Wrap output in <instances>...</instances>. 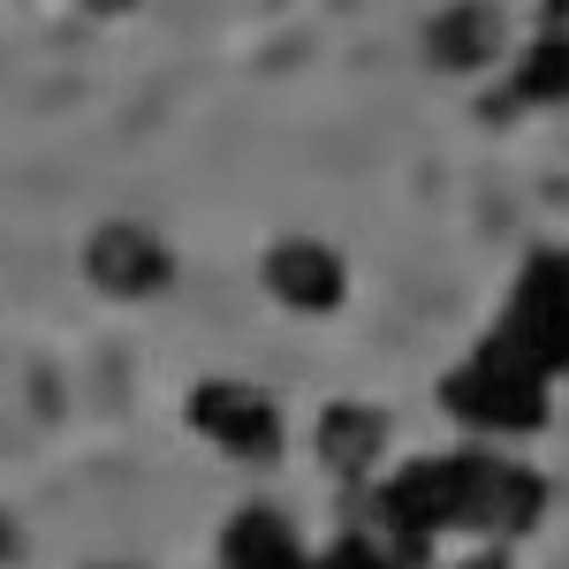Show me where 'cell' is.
Listing matches in <instances>:
<instances>
[{
    "label": "cell",
    "mask_w": 569,
    "mask_h": 569,
    "mask_svg": "<svg viewBox=\"0 0 569 569\" xmlns=\"http://www.w3.org/2000/svg\"><path fill=\"white\" fill-rule=\"evenodd\" d=\"M84 281L114 305H152L176 289V251L144 220H99L84 236Z\"/></svg>",
    "instance_id": "obj_5"
},
{
    "label": "cell",
    "mask_w": 569,
    "mask_h": 569,
    "mask_svg": "<svg viewBox=\"0 0 569 569\" xmlns=\"http://www.w3.org/2000/svg\"><path fill=\"white\" fill-rule=\"evenodd\" d=\"M448 569H509V555L501 547H479V555H463V562H448Z\"/></svg>",
    "instance_id": "obj_12"
},
{
    "label": "cell",
    "mask_w": 569,
    "mask_h": 569,
    "mask_svg": "<svg viewBox=\"0 0 569 569\" xmlns=\"http://www.w3.org/2000/svg\"><path fill=\"white\" fill-rule=\"evenodd\" d=\"M259 281H266V297L281 311H297V319H327V311H342V297H350V266H342L335 243H319V236L273 243L259 259Z\"/></svg>",
    "instance_id": "obj_6"
},
{
    "label": "cell",
    "mask_w": 569,
    "mask_h": 569,
    "mask_svg": "<svg viewBox=\"0 0 569 569\" xmlns=\"http://www.w3.org/2000/svg\"><path fill=\"white\" fill-rule=\"evenodd\" d=\"M372 517H380V539L418 569L440 531H486V539H525V531H539V517H547V479L531 463H517V456H486V448L418 456L388 486H372Z\"/></svg>",
    "instance_id": "obj_1"
},
{
    "label": "cell",
    "mask_w": 569,
    "mask_h": 569,
    "mask_svg": "<svg viewBox=\"0 0 569 569\" xmlns=\"http://www.w3.org/2000/svg\"><path fill=\"white\" fill-rule=\"evenodd\" d=\"M486 342H501L509 357H525L531 372L562 380L569 372V251H531Z\"/></svg>",
    "instance_id": "obj_3"
},
{
    "label": "cell",
    "mask_w": 569,
    "mask_h": 569,
    "mask_svg": "<svg viewBox=\"0 0 569 569\" xmlns=\"http://www.w3.org/2000/svg\"><path fill=\"white\" fill-rule=\"evenodd\" d=\"M16 547H23V539H16V531H8V525H0V555H16Z\"/></svg>",
    "instance_id": "obj_15"
},
{
    "label": "cell",
    "mask_w": 569,
    "mask_h": 569,
    "mask_svg": "<svg viewBox=\"0 0 569 569\" xmlns=\"http://www.w3.org/2000/svg\"><path fill=\"white\" fill-rule=\"evenodd\" d=\"M91 16H114V8H130V0H84Z\"/></svg>",
    "instance_id": "obj_14"
},
{
    "label": "cell",
    "mask_w": 569,
    "mask_h": 569,
    "mask_svg": "<svg viewBox=\"0 0 569 569\" xmlns=\"http://www.w3.org/2000/svg\"><path fill=\"white\" fill-rule=\"evenodd\" d=\"M380 456H388V410H372V402H327L319 410V463L342 486H372Z\"/></svg>",
    "instance_id": "obj_8"
},
{
    "label": "cell",
    "mask_w": 569,
    "mask_h": 569,
    "mask_svg": "<svg viewBox=\"0 0 569 569\" xmlns=\"http://www.w3.org/2000/svg\"><path fill=\"white\" fill-rule=\"evenodd\" d=\"M547 23H555V31H569V0H547Z\"/></svg>",
    "instance_id": "obj_13"
},
{
    "label": "cell",
    "mask_w": 569,
    "mask_h": 569,
    "mask_svg": "<svg viewBox=\"0 0 569 569\" xmlns=\"http://www.w3.org/2000/svg\"><path fill=\"white\" fill-rule=\"evenodd\" d=\"M501 46H509V23H501L493 0H448L433 23H426V61L448 69V77H479V69H493Z\"/></svg>",
    "instance_id": "obj_7"
},
{
    "label": "cell",
    "mask_w": 569,
    "mask_h": 569,
    "mask_svg": "<svg viewBox=\"0 0 569 569\" xmlns=\"http://www.w3.org/2000/svg\"><path fill=\"white\" fill-rule=\"evenodd\" d=\"M509 107H569V31H539L509 77Z\"/></svg>",
    "instance_id": "obj_10"
},
{
    "label": "cell",
    "mask_w": 569,
    "mask_h": 569,
    "mask_svg": "<svg viewBox=\"0 0 569 569\" xmlns=\"http://www.w3.org/2000/svg\"><path fill=\"white\" fill-rule=\"evenodd\" d=\"M182 418H190L198 440H213L228 463H273L281 456V410L251 380H198Z\"/></svg>",
    "instance_id": "obj_4"
},
{
    "label": "cell",
    "mask_w": 569,
    "mask_h": 569,
    "mask_svg": "<svg viewBox=\"0 0 569 569\" xmlns=\"http://www.w3.org/2000/svg\"><path fill=\"white\" fill-rule=\"evenodd\" d=\"M311 569H410L395 555L388 539H372V531H350V539H335L327 555H311Z\"/></svg>",
    "instance_id": "obj_11"
},
{
    "label": "cell",
    "mask_w": 569,
    "mask_h": 569,
    "mask_svg": "<svg viewBox=\"0 0 569 569\" xmlns=\"http://www.w3.org/2000/svg\"><path fill=\"white\" fill-rule=\"evenodd\" d=\"M440 410L486 440H531L555 418V380L531 372L525 357H509L501 342H479L463 365L440 372Z\"/></svg>",
    "instance_id": "obj_2"
},
{
    "label": "cell",
    "mask_w": 569,
    "mask_h": 569,
    "mask_svg": "<svg viewBox=\"0 0 569 569\" xmlns=\"http://www.w3.org/2000/svg\"><path fill=\"white\" fill-rule=\"evenodd\" d=\"M220 569H311V555L281 509H236L220 531Z\"/></svg>",
    "instance_id": "obj_9"
},
{
    "label": "cell",
    "mask_w": 569,
    "mask_h": 569,
    "mask_svg": "<svg viewBox=\"0 0 569 569\" xmlns=\"http://www.w3.org/2000/svg\"><path fill=\"white\" fill-rule=\"evenodd\" d=\"M107 569H122V562H107Z\"/></svg>",
    "instance_id": "obj_16"
}]
</instances>
